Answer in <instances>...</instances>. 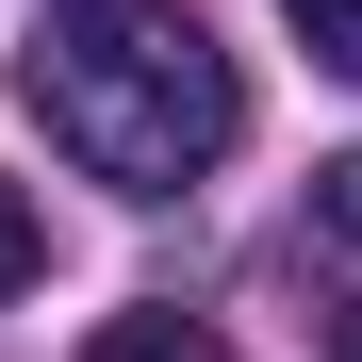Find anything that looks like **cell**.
Returning <instances> with one entry per match:
<instances>
[{
	"label": "cell",
	"mask_w": 362,
	"mask_h": 362,
	"mask_svg": "<svg viewBox=\"0 0 362 362\" xmlns=\"http://www.w3.org/2000/svg\"><path fill=\"white\" fill-rule=\"evenodd\" d=\"M17 83L49 115V148L83 181H115V198H181L247 132V83H230V49L181 0H49V33H33Z\"/></svg>",
	"instance_id": "obj_1"
},
{
	"label": "cell",
	"mask_w": 362,
	"mask_h": 362,
	"mask_svg": "<svg viewBox=\"0 0 362 362\" xmlns=\"http://www.w3.org/2000/svg\"><path fill=\"white\" fill-rule=\"evenodd\" d=\"M83 362H230V346H214L198 313H99V329H83Z\"/></svg>",
	"instance_id": "obj_2"
},
{
	"label": "cell",
	"mask_w": 362,
	"mask_h": 362,
	"mask_svg": "<svg viewBox=\"0 0 362 362\" xmlns=\"http://www.w3.org/2000/svg\"><path fill=\"white\" fill-rule=\"evenodd\" d=\"M280 17L313 33V66H346V83H362V0H280Z\"/></svg>",
	"instance_id": "obj_3"
},
{
	"label": "cell",
	"mask_w": 362,
	"mask_h": 362,
	"mask_svg": "<svg viewBox=\"0 0 362 362\" xmlns=\"http://www.w3.org/2000/svg\"><path fill=\"white\" fill-rule=\"evenodd\" d=\"M33 264H49V230H33V198H17V181H0V296H17Z\"/></svg>",
	"instance_id": "obj_4"
},
{
	"label": "cell",
	"mask_w": 362,
	"mask_h": 362,
	"mask_svg": "<svg viewBox=\"0 0 362 362\" xmlns=\"http://www.w3.org/2000/svg\"><path fill=\"white\" fill-rule=\"evenodd\" d=\"M313 230H346V247H362V148H346V165H313Z\"/></svg>",
	"instance_id": "obj_5"
},
{
	"label": "cell",
	"mask_w": 362,
	"mask_h": 362,
	"mask_svg": "<svg viewBox=\"0 0 362 362\" xmlns=\"http://www.w3.org/2000/svg\"><path fill=\"white\" fill-rule=\"evenodd\" d=\"M329 362H362V313H346V329H329Z\"/></svg>",
	"instance_id": "obj_6"
}]
</instances>
